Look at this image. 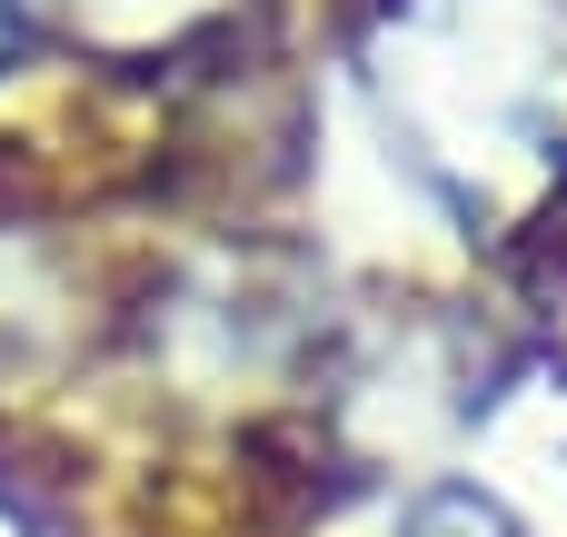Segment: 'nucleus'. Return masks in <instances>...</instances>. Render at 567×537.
Segmentation results:
<instances>
[{"instance_id":"f257e3e1","label":"nucleus","mask_w":567,"mask_h":537,"mask_svg":"<svg viewBox=\"0 0 567 537\" xmlns=\"http://www.w3.org/2000/svg\"><path fill=\"white\" fill-rule=\"evenodd\" d=\"M20 50V0H0V60Z\"/></svg>"}]
</instances>
